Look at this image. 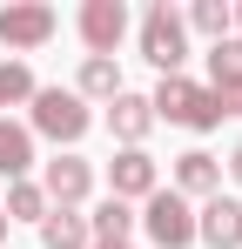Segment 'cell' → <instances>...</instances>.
Returning <instances> with one entry per match:
<instances>
[{"mask_svg": "<svg viewBox=\"0 0 242 249\" xmlns=\"http://www.w3.org/2000/svg\"><path fill=\"white\" fill-rule=\"evenodd\" d=\"M148 108H155V122L195 128V135H208V128H222V122H229L222 94H208V88H202V81H189V74H161V88L148 94Z\"/></svg>", "mask_w": 242, "mask_h": 249, "instance_id": "6da1fadb", "label": "cell"}, {"mask_svg": "<svg viewBox=\"0 0 242 249\" xmlns=\"http://www.w3.org/2000/svg\"><path fill=\"white\" fill-rule=\"evenodd\" d=\"M87 128H94V115H87V101H81L74 88H34V122H27V135L81 142Z\"/></svg>", "mask_w": 242, "mask_h": 249, "instance_id": "7a4b0ae2", "label": "cell"}, {"mask_svg": "<svg viewBox=\"0 0 242 249\" xmlns=\"http://www.w3.org/2000/svg\"><path fill=\"white\" fill-rule=\"evenodd\" d=\"M141 61L161 68V74H182V61H189V27H182V14L168 0H155L141 14Z\"/></svg>", "mask_w": 242, "mask_h": 249, "instance_id": "3957f363", "label": "cell"}, {"mask_svg": "<svg viewBox=\"0 0 242 249\" xmlns=\"http://www.w3.org/2000/svg\"><path fill=\"white\" fill-rule=\"evenodd\" d=\"M141 229H148L155 249H189V243H195V209L182 202L175 189H155L148 209H141Z\"/></svg>", "mask_w": 242, "mask_h": 249, "instance_id": "277c9868", "label": "cell"}, {"mask_svg": "<svg viewBox=\"0 0 242 249\" xmlns=\"http://www.w3.org/2000/svg\"><path fill=\"white\" fill-rule=\"evenodd\" d=\"M54 27H61V14H54V7H40V0L0 7V47H14V54H27V47H47V41H54Z\"/></svg>", "mask_w": 242, "mask_h": 249, "instance_id": "5b68a950", "label": "cell"}, {"mask_svg": "<svg viewBox=\"0 0 242 249\" xmlns=\"http://www.w3.org/2000/svg\"><path fill=\"white\" fill-rule=\"evenodd\" d=\"M87 189H94V162H81V155H54V162H47V182H40V196H47L54 209L87 202Z\"/></svg>", "mask_w": 242, "mask_h": 249, "instance_id": "8992f818", "label": "cell"}, {"mask_svg": "<svg viewBox=\"0 0 242 249\" xmlns=\"http://www.w3.org/2000/svg\"><path fill=\"white\" fill-rule=\"evenodd\" d=\"M74 27H81V41L94 47V54H115L121 34H128V7H121V0H87Z\"/></svg>", "mask_w": 242, "mask_h": 249, "instance_id": "52a82bcc", "label": "cell"}, {"mask_svg": "<svg viewBox=\"0 0 242 249\" xmlns=\"http://www.w3.org/2000/svg\"><path fill=\"white\" fill-rule=\"evenodd\" d=\"M208 94H222V108L242 115V41L236 34L208 47Z\"/></svg>", "mask_w": 242, "mask_h": 249, "instance_id": "ba28073f", "label": "cell"}, {"mask_svg": "<svg viewBox=\"0 0 242 249\" xmlns=\"http://www.w3.org/2000/svg\"><path fill=\"white\" fill-rule=\"evenodd\" d=\"M195 236H202L208 249H242V202L208 196V202L195 209Z\"/></svg>", "mask_w": 242, "mask_h": 249, "instance_id": "9c48e42d", "label": "cell"}, {"mask_svg": "<svg viewBox=\"0 0 242 249\" xmlns=\"http://www.w3.org/2000/svg\"><path fill=\"white\" fill-rule=\"evenodd\" d=\"M108 128H115V142H121V148H141V142H148V128H155L148 94H128V88H121L115 101H108Z\"/></svg>", "mask_w": 242, "mask_h": 249, "instance_id": "30bf717a", "label": "cell"}, {"mask_svg": "<svg viewBox=\"0 0 242 249\" xmlns=\"http://www.w3.org/2000/svg\"><path fill=\"white\" fill-rule=\"evenodd\" d=\"M108 189H115V202L155 196V162H148V148H121L115 162H108Z\"/></svg>", "mask_w": 242, "mask_h": 249, "instance_id": "8fae6325", "label": "cell"}, {"mask_svg": "<svg viewBox=\"0 0 242 249\" xmlns=\"http://www.w3.org/2000/svg\"><path fill=\"white\" fill-rule=\"evenodd\" d=\"M175 196H182V202H189V196H222V162H215L208 148L175 155Z\"/></svg>", "mask_w": 242, "mask_h": 249, "instance_id": "7c38bea8", "label": "cell"}, {"mask_svg": "<svg viewBox=\"0 0 242 249\" xmlns=\"http://www.w3.org/2000/svg\"><path fill=\"white\" fill-rule=\"evenodd\" d=\"M40 243L47 249H87L94 236H87V215L81 209H47L40 215Z\"/></svg>", "mask_w": 242, "mask_h": 249, "instance_id": "4fadbf2b", "label": "cell"}, {"mask_svg": "<svg viewBox=\"0 0 242 249\" xmlns=\"http://www.w3.org/2000/svg\"><path fill=\"white\" fill-rule=\"evenodd\" d=\"M27 168H34V135H27L20 122H0V175L20 182Z\"/></svg>", "mask_w": 242, "mask_h": 249, "instance_id": "5bb4252c", "label": "cell"}, {"mask_svg": "<svg viewBox=\"0 0 242 249\" xmlns=\"http://www.w3.org/2000/svg\"><path fill=\"white\" fill-rule=\"evenodd\" d=\"M128 229H135V209L115 202V196H108V202L87 215V236H94V243H128Z\"/></svg>", "mask_w": 242, "mask_h": 249, "instance_id": "9a60e30c", "label": "cell"}, {"mask_svg": "<svg viewBox=\"0 0 242 249\" xmlns=\"http://www.w3.org/2000/svg\"><path fill=\"white\" fill-rule=\"evenodd\" d=\"M74 94H101V101H115V94H121L115 54H87V61H81V88H74Z\"/></svg>", "mask_w": 242, "mask_h": 249, "instance_id": "2e32d148", "label": "cell"}, {"mask_svg": "<svg viewBox=\"0 0 242 249\" xmlns=\"http://www.w3.org/2000/svg\"><path fill=\"white\" fill-rule=\"evenodd\" d=\"M0 215H7V222H40V215H47V196H40V182H14Z\"/></svg>", "mask_w": 242, "mask_h": 249, "instance_id": "e0dca14e", "label": "cell"}, {"mask_svg": "<svg viewBox=\"0 0 242 249\" xmlns=\"http://www.w3.org/2000/svg\"><path fill=\"white\" fill-rule=\"evenodd\" d=\"M182 27H195V34H208V41H229V0H195Z\"/></svg>", "mask_w": 242, "mask_h": 249, "instance_id": "ac0fdd59", "label": "cell"}, {"mask_svg": "<svg viewBox=\"0 0 242 249\" xmlns=\"http://www.w3.org/2000/svg\"><path fill=\"white\" fill-rule=\"evenodd\" d=\"M0 101H34V74H27V61H0Z\"/></svg>", "mask_w": 242, "mask_h": 249, "instance_id": "d6986e66", "label": "cell"}, {"mask_svg": "<svg viewBox=\"0 0 242 249\" xmlns=\"http://www.w3.org/2000/svg\"><path fill=\"white\" fill-rule=\"evenodd\" d=\"M229 175H236V182H242V142H236V155H229Z\"/></svg>", "mask_w": 242, "mask_h": 249, "instance_id": "ffe728a7", "label": "cell"}, {"mask_svg": "<svg viewBox=\"0 0 242 249\" xmlns=\"http://www.w3.org/2000/svg\"><path fill=\"white\" fill-rule=\"evenodd\" d=\"M87 249H128V243H87Z\"/></svg>", "mask_w": 242, "mask_h": 249, "instance_id": "44dd1931", "label": "cell"}, {"mask_svg": "<svg viewBox=\"0 0 242 249\" xmlns=\"http://www.w3.org/2000/svg\"><path fill=\"white\" fill-rule=\"evenodd\" d=\"M0 243H7V215H0Z\"/></svg>", "mask_w": 242, "mask_h": 249, "instance_id": "7402d4cb", "label": "cell"}, {"mask_svg": "<svg viewBox=\"0 0 242 249\" xmlns=\"http://www.w3.org/2000/svg\"><path fill=\"white\" fill-rule=\"evenodd\" d=\"M229 20H242V7H229Z\"/></svg>", "mask_w": 242, "mask_h": 249, "instance_id": "603a6c76", "label": "cell"}]
</instances>
